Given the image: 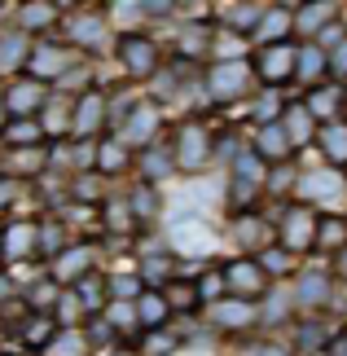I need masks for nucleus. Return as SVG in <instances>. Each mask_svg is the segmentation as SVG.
Wrapping results in <instances>:
<instances>
[{
    "instance_id": "obj_1",
    "label": "nucleus",
    "mask_w": 347,
    "mask_h": 356,
    "mask_svg": "<svg viewBox=\"0 0 347 356\" xmlns=\"http://www.w3.org/2000/svg\"><path fill=\"white\" fill-rule=\"evenodd\" d=\"M343 189H347V176L339 168H308L295 181V198L316 211V207H330L334 198H343Z\"/></svg>"
},
{
    "instance_id": "obj_2",
    "label": "nucleus",
    "mask_w": 347,
    "mask_h": 356,
    "mask_svg": "<svg viewBox=\"0 0 347 356\" xmlns=\"http://www.w3.org/2000/svg\"><path fill=\"white\" fill-rule=\"evenodd\" d=\"M277 246L290 255H303L316 246V211L303 207V202H290L282 211V225H277Z\"/></svg>"
},
{
    "instance_id": "obj_3",
    "label": "nucleus",
    "mask_w": 347,
    "mask_h": 356,
    "mask_svg": "<svg viewBox=\"0 0 347 356\" xmlns=\"http://www.w3.org/2000/svg\"><path fill=\"white\" fill-rule=\"evenodd\" d=\"M246 88H251V62H242V58H225L207 71V92H211L216 102H233V97H242Z\"/></svg>"
},
{
    "instance_id": "obj_4",
    "label": "nucleus",
    "mask_w": 347,
    "mask_h": 356,
    "mask_svg": "<svg viewBox=\"0 0 347 356\" xmlns=\"http://www.w3.org/2000/svg\"><path fill=\"white\" fill-rule=\"evenodd\" d=\"M176 168L180 172H202L207 159H211V132L202 128V123H185L176 136Z\"/></svg>"
},
{
    "instance_id": "obj_5",
    "label": "nucleus",
    "mask_w": 347,
    "mask_h": 356,
    "mask_svg": "<svg viewBox=\"0 0 347 356\" xmlns=\"http://www.w3.org/2000/svg\"><path fill=\"white\" fill-rule=\"evenodd\" d=\"M251 71H255L268 88L290 84V79H295V44H268V49H259Z\"/></svg>"
},
{
    "instance_id": "obj_6",
    "label": "nucleus",
    "mask_w": 347,
    "mask_h": 356,
    "mask_svg": "<svg viewBox=\"0 0 347 356\" xmlns=\"http://www.w3.org/2000/svg\"><path fill=\"white\" fill-rule=\"evenodd\" d=\"M330 299H334V273L330 268H303L295 277V304L299 308L316 312V308H325Z\"/></svg>"
},
{
    "instance_id": "obj_7",
    "label": "nucleus",
    "mask_w": 347,
    "mask_h": 356,
    "mask_svg": "<svg viewBox=\"0 0 347 356\" xmlns=\"http://www.w3.org/2000/svg\"><path fill=\"white\" fill-rule=\"evenodd\" d=\"M172 246L180 255H211L216 251V234L207 229L202 216H189V220H172Z\"/></svg>"
},
{
    "instance_id": "obj_8",
    "label": "nucleus",
    "mask_w": 347,
    "mask_h": 356,
    "mask_svg": "<svg viewBox=\"0 0 347 356\" xmlns=\"http://www.w3.org/2000/svg\"><path fill=\"white\" fill-rule=\"evenodd\" d=\"M225 286L233 291V299H259L264 291H268V277H264L259 259H233V264L225 268Z\"/></svg>"
},
{
    "instance_id": "obj_9",
    "label": "nucleus",
    "mask_w": 347,
    "mask_h": 356,
    "mask_svg": "<svg viewBox=\"0 0 347 356\" xmlns=\"http://www.w3.org/2000/svg\"><path fill=\"white\" fill-rule=\"evenodd\" d=\"M290 35H295V9H286V5L264 9V18H259V26H255V44H259V49H268V44H290Z\"/></svg>"
},
{
    "instance_id": "obj_10",
    "label": "nucleus",
    "mask_w": 347,
    "mask_h": 356,
    "mask_svg": "<svg viewBox=\"0 0 347 356\" xmlns=\"http://www.w3.org/2000/svg\"><path fill=\"white\" fill-rule=\"evenodd\" d=\"M334 18H343V9L330 5V0H321V5H299L295 9V35H303V44H312Z\"/></svg>"
},
{
    "instance_id": "obj_11",
    "label": "nucleus",
    "mask_w": 347,
    "mask_h": 356,
    "mask_svg": "<svg viewBox=\"0 0 347 356\" xmlns=\"http://www.w3.org/2000/svg\"><path fill=\"white\" fill-rule=\"evenodd\" d=\"M255 154L268 163V168H277V163H286L290 154H295V145H290V136L282 123H264V128H255Z\"/></svg>"
},
{
    "instance_id": "obj_12",
    "label": "nucleus",
    "mask_w": 347,
    "mask_h": 356,
    "mask_svg": "<svg viewBox=\"0 0 347 356\" xmlns=\"http://www.w3.org/2000/svg\"><path fill=\"white\" fill-rule=\"evenodd\" d=\"M343 102H347V88L343 84H316L308 88V97H303V106H308V115L316 123H330V119H343Z\"/></svg>"
},
{
    "instance_id": "obj_13",
    "label": "nucleus",
    "mask_w": 347,
    "mask_h": 356,
    "mask_svg": "<svg viewBox=\"0 0 347 356\" xmlns=\"http://www.w3.org/2000/svg\"><path fill=\"white\" fill-rule=\"evenodd\" d=\"M277 123L286 128V136H290V145H295V149L312 145L316 141V128H321V123L308 115V106H303V102H286V111H282V119H277Z\"/></svg>"
},
{
    "instance_id": "obj_14",
    "label": "nucleus",
    "mask_w": 347,
    "mask_h": 356,
    "mask_svg": "<svg viewBox=\"0 0 347 356\" xmlns=\"http://www.w3.org/2000/svg\"><path fill=\"white\" fill-rule=\"evenodd\" d=\"M312 145H321V154H325L330 168L347 172V119H330V123H321Z\"/></svg>"
},
{
    "instance_id": "obj_15",
    "label": "nucleus",
    "mask_w": 347,
    "mask_h": 356,
    "mask_svg": "<svg viewBox=\"0 0 347 356\" xmlns=\"http://www.w3.org/2000/svg\"><path fill=\"white\" fill-rule=\"evenodd\" d=\"M343 246H347V216H339V211H316V246H312V251H321V255L334 259Z\"/></svg>"
},
{
    "instance_id": "obj_16",
    "label": "nucleus",
    "mask_w": 347,
    "mask_h": 356,
    "mask_svg": "<svg viewBox=\"0 0 347 356\" xmlns=\"http://www.w3.org/2000/svg\"><path fill=\"white\" fill-rule=\"evenodd\" d=\"M119 58H123V66H128L132 75H154L159 71V49L150 44V40H141V35H123L119 40Z\"/></svg>"
},
{
    "instance_id": "obj_17",
    "label": "nucleus",
    "mask_w": 347,
    "mask_h": 356,
    "mask_svg": "<svg viewBox=\"0 0 347 356\" xmlns=\"http://www.w3.org/2000/svg\"><path fill=\"white\" fill-rule=\"evenodd\" d=\"M233 234H238V242L246 251H255V255L277 246V229L264 220V216H238V220H233Z\"/></svg>"
},
{
    "instance_id": "obj_18",
    "label": "nucleus",
    "mask_w": 347,
    "mask_h": 356,
    "mask_svg": "<svg viewBox=\"0 0 347 356\" xmlns=\"http://www.w3.org/2000/svg\"><path fill=\"white\" fill-rule=\"evenodd\" d=\"M211 321L216 325H225V330H242V325H251L259 321V308L251 304V299H216L211 304Z\"/></svg>"
},
{
    "instance_id": "obj_19",
    "label": "nucleus",
    "mask_w": 347,
    "mask_h": 356,
    "mask_svg": "<svg viewBox=\"0 0 347 356\" xmlns=\"http://www.w3.org/2000/svg\"><path fill=\"white\" fill-rule=\"evenodd\" d=\"M154 132H159V106H154V102L132 106V111H128V123H123V141L145 145V141H154Z\"/></svg>"
},
{
    "instance_id": "obj_20",
    "label": "nucleus",
    "mask_w": 347,
    "mask_h": 356,
    "mask_svg": "<svg viewBox=\"0 0 347 356\" xmlns=\"http://www.w3.org/2000/svg\"><path fill=\"white\" fill-rule=\"evenodd\" d=\"M330 75V58L316 44H295V79H303V84H321V79Z\"/></svg>"
},
{
    "instance_id": "obj_21",
    "label": "nucleus",
    "mask_w": 347,
    "mask_h": 356,
    "mask_svg": "<svg viewBox=\"0 0 347 356\" xmlns=\"http://www.w3.org/2000/svg\"><path fill=\"white\" fill-rule=\"evenodd\" d=\"M40 102H45V84H35V79H18V84L5 92V106L18 119H31V111H40Z\"/></svg>"
},
{
    "instance_id": "obj_22",
    "label": "nucleus",
    "mask_w": 347,
    "mask_h": 356,
    "mask_svg": "<svg viewBox=\"0 0 347 356\" xmlns=\"http://www.w3.org/2000/svg\"><path fill=\"white\" fill-rule=\"evenodd\" d=\"M26 66H31L35 84H40V79H49V75H62L66 71V49L62 44H35L31 58H26Z\"/></svg>"
},
{
    "instance_id": "obj_23",
    "label": "nucleus",
    "mask_w": 347,
    "mask_h": 356,
    "mask_svg": "<svg viewBox=\"0 0 347 356\" xmlns=\"http://www.w3.org/2000/svg\"><path fill=\"white\" fill-rule=\"evenodd\" d=\"M102 115H106L102 92H84V97H79V106H75V119H71L75 136H92V132H97V123H102Z\"/></svg>"
},
{
    "instance_id": "obj_24",
    "label": "nucleus",
    "mask_w": 347,
    "mask_h": 356,
    "mask_svg": "<svg viewBox=\"0 0 347 356\" xmlns=\"http://www.w3.org/2000/svg\"><path fill=\"white\" fill-rule=\"evenodd\" d=\"M88 264H92V251H88V246H66V251L58 255L53 277H58V282H84Z\"/></svg>"
},
{
    "instance_id": "obj_25",
    "label": "nucleus",
    "mask_w": 347,
    "mask_h": 356,
    "mask_svg": "<svg viewBox=\"0 0 347 356\" xmlns=\"http://www.w3.org/2000/svg\"><path fill=\"white\" fill-rule=\"evenodd\" d=\"M168 312H172L168 308V295H159V291H141V295H136V321L150 325V330L168 321Z\"/></svg>"
},
{
    "instance_id": "obj_26",
    "label": "nucleus",
    "mask_w": 347,
    "mask_h": 356,
    "mask_svg": "<svg viewBox=\"0 0 347 356\" xmlns=\"http://www.w3.org/2000/svg\"><path fill=\"white\" fill-rule=\"evenodd\" d=\"M325 325L321 321H303L299 330H295V356H316V352H325Z\"/></svg>"
},
{
    "instance_id": "obj_27",
    "label": "nucleus",
    "mask_w": 347,
    "mask_h": 356,
    "mask_svg": "<svg viewBox=\"0 0 347 356\" xmlns=\"http://www.w3.org/2000/svg\"><path fill=\"white\" fill-rule=\"evenodd\" d=\"M31 246H35V229H31V225H13V229H5V238H0V251H5V259H22Z\"/></svg>"
},
{
    "instance_id": "obj_28",
    "label": "nucleus",
    "mask_w": 347,
    "mask_h": 356,
    "mask_svg": "<svg viewBox=\"0 0 347 356\" xmlns=\"http://www.w3.org/2000/svg\"><path fill=\"white\" fill-rule=\"evenodd\" d=\"M225 18L233 26V35H255V26L264 18V5H233V9H225Z\"/></svg>"
},
{
    "instance_id": "obj_29",
    "label": "nucleus",
    "mask_w": 347,
    "mask_h": 356,
    "mask_svg": "<svg viewBox=\"0 0 347 356\" xmlns=\"http://www.w3.org/2000/svg\"><path fill=\"white\" fill-rule=\"evenodd\" d=\"M259 259V268H264V277H286V273L290 268H295V255H290V251H282V246H268V251H259L255 255Z\"/></svg>"
},
{
    "instance_id": "obj_30",
    "label": "nucleus",
    "mask_w": 347,
    "mask_h": 356,
    "mask_svg": "<svg viewBox=\"0 0 347 356\" xmlns=\"http://www.w3.org/2000/svg\"><path fill=\"white\" fill-rule=\"evenodd\" d=\"M40 136H45V128H40L35 119H13L9 128H5V141H9V145H18V149L40 145Z\"/></svg>"
},
{
    "instance_id": "obj_31",
    "label": "nucleus",
    "mask_w": 347,
    "mask_h": 356,
    "mask_svg": "<svg viewBox=\"0 0 347 356\" xmlns=\"http://www.w3.org/2000/svg\"><path fill=\"white\" fill-rule=\"evenodd\" d=\"M97 168H102V172H123V168H128V154H123V145H119V141L97 145Z\"/></svg>"
},
{
    "instance_id": "obj_32",
    "label": "nucleus",
    "mask_w": 347,
    "mask_h": 356,
    "mask_svg": "<svg viewBox=\"0 0 347 356\" xmlns=\"http://www.w3.org/2000/svg\"><path fill=\"white\" fill-rule=\"evenodd\" d=\"M282 111H286V102L282 97H277V92H264V97L255 102V128H264V123H277V119H282Z\"/></svg>"
},
{
    "instance_id": "obj_33",
    "label": "nucleus",
    "mask_w": 347,
    "mask_h": 356,
    "mask_svg": "<svg viewBox=\"0 0 347 356\" xmlns=\"http://www.w3.org/2000/svg\"><path fill=\"white\" fill-rule=\"evenodd\" d=\"M141 168H145V176H150V181H163V176H172V168H176V159H172V154H163V149H150Z\"/></svg>"
},
{
    "instance_id": "obj_34",
    "label": "nucleus",
    "mask_w": 347,
    "mask_h": 356,
    "mask_svg": "<svg viewBox=\"0 0 347 356\" xmlns=\"http://www.w3.org/2000/svg\"><path fill=\"white\" fill-rule=\"evenodd\" d=\"M295 181H299V172L290 168V163H277V168H268V181H264V189H273V194H286Z\"/></svg>"
},
{
    "instance_id": "obj_35",
    "label": "nucleus",
    "mask_w": 347,
    "mask_h": 356,
    "mask_svg": "<svg viewBox=\"0 0 347 356\" xmlns=\"http://www.w3.org/2000/svg\"><path fill=\"white\" fill-rule=\"evenodd\" d=\"M343 40H347V22H343V18H334V22H330V26H325V31H321V35H316V40H312V44H316V49H321V53H334V49L343 44Z\"/></svg>"
},
{
    "instance_id": "obj_36",
    "label": "nucleus",
    "mask_w": 347,
    "mask_h": 356,
    "mask_svg": "<svg viewBox=\"0 0 347 356\" xmlns=\"http://www.w3.org/2000/svg\"><path fill=\"white\" fill-rule=\"evenodd\" d=\"M84 343H88L84 334L66 330V334H58V339H53V343H49V352H53V356H79V352H84Z\"/></svg>"
},
{
    "instance_id": "obj_37",
    "label": "nucleus",
    "mask_w": 347,
    "mask_h": 356,
    "mask_svg": "<svg viewBox=\"0 0 347 356\" xmlns=\"http://www.w3.org/2000/svg\"><path fill=\"white\" fill-rule=\"evenodd\" d=\"M71 35L79 40V44H97V40H102V18H75Z\"/></svg>"
},
{
    "instance_id": "obj_38",
    "label": "nucleus",
    "mask_w": 347,
    "mask_h": 356,
    "mask_svg": "<svg viewBox=\"0 0 347 356\" xmlns=\"http://www.w3.org/2000/svg\"><path fill=\"white\" fill-rule=\"evenodd\" d=\"M193 304H202V299H198V286H193V282H185V286H172V295H168V308H193Z\"/></svg>"
},
{
    "instance_id": "obj_39",
    "label": "nucleus",
    "mask_w": 347,
    "mask_h": 356,
    "mask_svg": "<svg viewBox=\"0 0 347 356\" xmlns=\"http://www.w3.org/2000/svg\"><path fill=\"white\" fill-rule=\"evenodd\" d=\"M325 58H330V84H343L347 88V40L334 53H325Z\"/></svg>"
},
{
    "instance_id": "obj_40",
    "label": "nucleus",
    "mask_w": 347,
    "mask_h": 356,
    "mask_svg": "<svg viewBox=\"0 0 347 356\" xmlns=\"http://www.w3.org/2000/svg\"><path fill=\"white\" fill-rule=\"evenodd\" d=\"M286 312H290V304H286V295H282V291H273V295H268V308H264L259 317L268 321V325H277V321H286Z\"/></svg>"
},
{
    "instance_id": "obj_41",
    "label": "nucleus",
    "mask_w": 347,
    "mask_h": 356,
    "mask_svg": "<svg viewBox=\"0 0 347 356\" xmlns=\"http://www.w3.org/2000/svg\"><path fill=\"white\" fill-rule=\"evenodd\" d=\"M53 13H58L53 5H26V9H22V26H49Z\"/></svg>"
},
{
    "instance_id": "obj_42",
    "label": "nucleus",
    "mask_w": 347,
    "mask_h": 356,
    "mask_svg": "<svg viewBox=\"0 0 347 356\" xmlns=\"http://www.w3.org/2000/svg\"><path fill=\"white\" fill-rule=\"evenodd\" d=\"M132 211H136V216H154V211H159V194L141 185V189L132 194Z\"/></svg>"
},
{
    "instance_id": "obj_43",
    "label": "nucleus",
    "mask_w": 347,
    "mask_h": 356,
    "mask_svg": "<svg viewBox=\"0 0 347 356\" xmlns=\"http://www.w3.org/2000/svg\"><path fill=\"white\" fill-rule=\"evenodd\" d=\"M26 343H31V348H49L53 343V321H31V325H26Z\"/></svg>"
},
{
    "instance_id": "obj_44",
    "label": "nucleus",
    "mask_w": 347,
    "mask_h": 356,
    "mask_svg": "<svg viewBox=\"0 0 347 356\" xmlns=\"http://www.w3.org/2000/svg\"><path fill=\"white\" fill-rule=\"evenodd\" d=\"M40 163H45V154H40V145H26L13 154V168L18 172H40Z\"/></svg>"
},
{
    "instance_id": "obj_45",
    "label": "nucleus",
    "mask_w": 347,
    "mask_h": 356,
    "mask_svg": "<svg viewBox=\"0 0 347 356\" xmlns=\"http://www.w3.org/2000/svg\"><path fill=\"white\" fill-rule=\"evenodd\" d=\"M35 246H45V251H58V255H62V229H58V225L35 229Z\"/></svg>"
},
{
    "instance_id": "obj_46",
    "label": "nucleus",
    "mask_w": 347,
    "mask_h": 356,
    "mask_svg": "<svg viewBox=\"0 0 347 356\" xmlns=\"http://www.w3.org/2000/svg\"><path fill=\"white\" fill-rule=\"evenodd\" d=\"M176 343H172V339L168 334H154V339H150V343H145V356H168Z\"/></svg>"
},
{
    "instance_id": "obj_47",
    "label": "nucleus",
    "mask_w": 347,
    "mask_h": 356,
    "mask_svg": "<svg viewBox=\"0 0 347 356\" xmlns=\"http://www.w3.org/2000/svg\"><path fill=\"white\" fill-rule=\"evenodd\" d=\"M58 312H62V321H71V317H79V295H58Z\"/></svg>"
},
{
    "instance_id": "obj_48",
    "label": "nucleus",
    "mask_w": 347,
    "mask_h": 356,
    "mask_svg": "<svg viewBox=\"0 0 347 356\" xmlns=\"http://www.w3.org/2000/svg\"><path fill=\"white\" fill-rule=\"evenodd\" d=\"M168 268H172L168 259H145V268H141V273H145V277H154V282H163V277H168Z\"/></svg>"
},
{
    "instance_id": "obj_49",
    "label": "nucleus",
    "mask_w": 347,
    "mask_h": 356,
    "mask_svg": "<svg viewBox=\"0 0 347 356\" xmlns=\"http://www.w3.org/2000/svg\"><path fill=\"white\" fill-rule=\"evenodd\" d=\"M110 339H115V330H110L106 321H97V325H92V339H88V343H110Z\"/></svg>"
},
{
    "instance_id": "obj_50",
    "label": "nucleus",
    "mask_w": 347,
    "mask_h": 356,
    "mask_svg": "<svg viewBox=\"0 0 347 356\" xmlns=\"http://www.w3.org/2000/svg\"><path fill=\"white\" fill-rule=\"evenodd\" d=\"M246 356H290V352H286V348H273V343H255Z\"/></svg>"
},
{
    "instance_id": "obj_51",
    "label": "nucleus",
    "mask_w": 347,
    "mask_h": 356,
    "mask_svg": "<svg viewBox=\"0 0 347 356\" xmlns=\"http://www.w3.org/2000/svg\"><path fill=\"white\" fill-rule=\"evenodd\" d=\"M31 299H35V308H49V304H53V286H35Z\"/></svg>"
},
{
    "instance_id": "obj_52",
    "label": "nucleus",
    "mask_w": 347,
    "mask_h": 356,
    "mask_svg": "<svg viewBox=\"0 0 347 356\" xmlns=\"http://www.w3.org/2000/svg\"><path fill=\"white\" fill-rule=\"evenodd\" d=\"M13 194H18V185H13V181H0V207H9Z\"/></svg>"
},
{
    "instance_id": "obj_53",
    "label": "nucleus",
    "mask_w": 347,
    "mask_h": 356,
    "mask_svg": "<svg viewBox=\"0 0 347 356\" xmlns=\"http://www.w3.org/2000/svg\"><path fill=\"white\" fill-rule=\"evenodd\" d=\"M334 273H339V277H343V282H347V246H343V251H339V255H334Z\"/></svg>"
},
{
    "instance_id": "obj_54",
    "label": "nucleus",
    "mask_w": 347,
    "mask_h": 356,
    "mask_svg": "<svg viewBox=\"0 0 347 356\" xmlns=\"http://www.w3.org/2000/svg\"><path fill=\"white\" fill-rule=\"evenodd\" d=\"M128 317H132V312L123 308V304H110V321H128Z\"/></svg>"
},
{
    "instance_id": "obj_55",
    "label": "nucleus",
    "mask_w": 347,
    "mask_h": 356,
    "mask_svg": "<svg viewBox=\"0 0 347 356\" xmlns=\"http://www.w3.org/2000/svg\"><path fill=\"white\" fill-rule=\"evenodd\" d=\"M115 356H132V352H115Z\"/></svg>"
}]
</instances>
